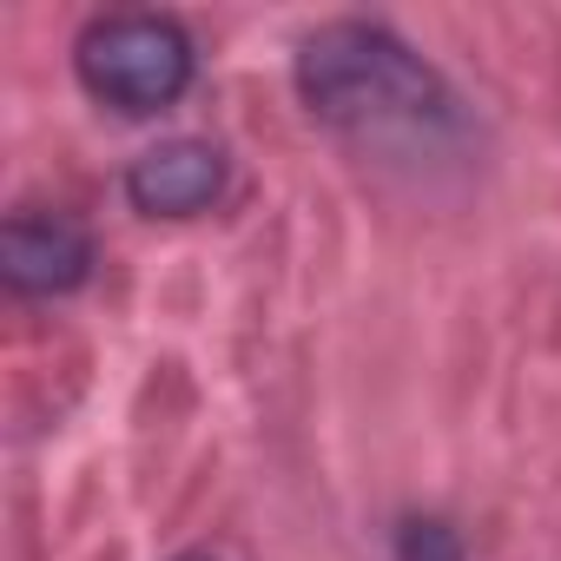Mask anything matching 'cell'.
I'll use <instances>...</instances> for the list:
<instances>
[{
	"instance_id": "cell-1",
	"label": "cell",
	"mask_w": 561,
	"mask_h": 561,
	"mask_svg": "<svg viewBox=\"0 0 561 561\" xmlns=\"http://www.w3.org/2000/svg\"><path fill=\"white\" fill-rule=\"evenodd\" d=\"M298 93L324 126L377 152H436L462 126L449 87L390 27L370 21L318 27L298 47Z\"/></svg>"
},
{
	"instance_id": "cell-2",
	"label": "cell",
	"mask_w": 561,
	"mask_h": 561,
	"mask_svg": "<svg viewBox=\"0 0 561 561\" xmlns=\"http://www.w3.org/2000/svg\"><path fill=\"white\" fill-rule=\"evenodd\" d=\"M80 87L133 119L165 113L192 87V41L165 14H106L73 47Z\"/></svg>"
},
{
	"instance_id": "cell-3",
	"label": "cell",
	"mask_w": 561,
	"mask_h": 561,
	"mask_svg": "<svg viewBox=\"0 0 561 561\" xmlns=\"http://www.w3.org/2000/svg\"><path fill=\"white\" fill-rule=\"evenodd\" d=\"M93 271V238L67 211H14L0 231V277L21 298H60L87 285Z\"/></svg>"
},
{
	"instance_id": "cell-4",
	"label": "cell",
	"mask_w": 561,
	"mask_h": 561,
	"mask_svg": "<svg viewBox=\"0 0 561 561\" xmlns=\"http://www.w3.org/2000/svg\"><path fill=\"white\" fill-rule=\"evenodd\" d=\"M218 192H225V152L205 139H165V146L139 152L126 172V198L146 218H192Z\"/></svg>"
},
{
	"instance_id": "cell-5",
	"label": "cell",
	"mask_w": 561,
	"mask_h": 561,
	"mask_svg": "<svg viewBox=\"0 0 561 561\" xmlns=\"http://www.w3.org/2000/svg\"><path fill=\"white\" fill-rule=\"evenodd\" d=\"M397 561H462V541L449 522H403L397 528Z\"/></svg>"
},
{
	"instance_id": "cell-6",
	"label": "cell",
	"mask_w": 561,
	"mask_h": 561,
	"mask_svg": "<svg viewBox=\"0 0 561 561\" xmlns=\"http://www.w3.org/2000/svg\"><path fill=\"white\" fill-rule=\"evenodd\" d=\"M179 561H211V554H179Z\"/></svg>"
}]
</instances>
